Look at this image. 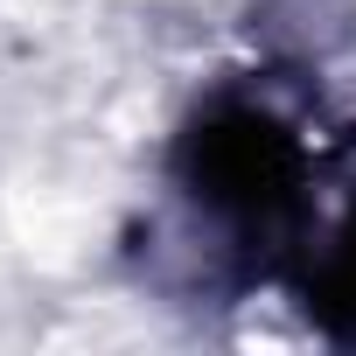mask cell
<instances>
[{
    "label": "cell",
    "mask_w": 356,
    "mask_h": 356,
    "mask_svg": "<svg viewBox=\"0 0 356 356\" xmlns=\"http://www.w3.org/2000/svg\"><path fill=\"white\" fill-rule=\"evenodd\" d=\"M182 196L224 231V252H280L300 231L307 154L259 98H217L182 133Z\"/></svg>",
    "instance_id": "1"
},
{
    "label": "cell",
    "mask_w": 356,
    "mask_h": 356,
    "mask_svg": "<svg viewBox=\"0 0 356 356\" xmlns=\"http://www.w3.org/2000/svg\"><path fill=\"white\" fill-rule=\"evenodd\" d=\"M300 307L335 342H356V196L300 245Z\"/></svg>",
    "instance_id": "2"
}]
</instances>
